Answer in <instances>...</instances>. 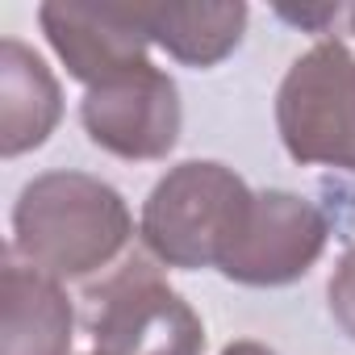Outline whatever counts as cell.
I'll use <instances>...</instances> for the list:
<instances>
[{
  "label": "cell",
  "mask_w": 355,
  "mask_h": 355,
  "mask_svg": "<svg viewBox=\"0 0 355 355\" xmlns=\"http://www.w3.org/2000/svg\"><path fill=\"white\" fill-rule=\"evenodd\" d=\"M276 130L297 163L355 171V55L326 38L309 46L276 92Z\"/></svg>",
  "instance_id": "3"
},
{
  "label": "cell",
  "mask_w": 355,
  "mask_h": 355,
  "mask_svg": "<svg viewBox=\"0 0 355 355\" xmlns=\"http://www.w3.org/2000/svg\"><path fill=\"white\" fill-rule=\"evenodd\" d=\"M326 297H330V313H334V322H338V326L351 334V343H355V251H347V255L338 259Z\"/></svg>",
  "instance_id": "11"
},
{
  "label": "cell",
  "mask_w": 355,
  "mask_h": 355,
  "mask_svg": "<svg viewBox=\"0 0 355 355\" xmlns=\"http://www.w3.org/2000/svg\"><path fill=\"white\" fill-rule=\"evenodd\" d=\"M351 26H355V9H351Z\"/></svg>",
  "instance_id": "13"
},
{
  "label": "cell",
  "mask_w": 355,
  "mask_h": 355,
  "mask_svg": "<svg viewBox=\"0 0 355 355\" xmlns=\"http://www.w3.org/2000/svg\"><path fill=\"white\" fill-rule=\"evenodd\" d=\"M130 239L134 218L113 184L88 171H46L17 197L9 251L63 284L109 268Z\"/></svg>",
  "instance_id": "1"
},
{
  "label": "cell",
  "mask_w": 355,
  "mask_h": 355,
  "mask_svg": "<svg viewBox=\"0 0 355 355\" xmlns=\"http://www.w3.org/2000/svg\"><path fill=\"white\" fill-rule=\"evenodd\" d=\"M80 121L88 138L117 159H167L184 125L180 88L155 63H142L101 88H88Z\"/></svg>",
  "instance_id": "5"
},
{
  "label": "cell",
  "mask_w": 355,
  "mask_h": 355,
  "mask_svg": "<svg viewBox=\"0 0 355 355\" xmlns=\"http://www.w3.org/2000/svg\"><path fill=\"white\" fill-rule=\"evenodd\" d=\"M63 117V92L51 67L17 38L0 42V155L17 159L42 146Z\"/></svg>",
  "instance_id": "10"
},
{
  "label": "cell",
  "mask_w": 355,
  "mask_h": 355,
  "mask_svg": "<svg viewBox=\"0 0 355 355\" xmlns=\"http://www.w3.org/2000/svg\"><path fill=\"white\" fill-rule=\"evenodd\" d=\"M42 34L84 88H101L146 59V34L130 21L125 0H101V5H80V0H51L38 9Z\"/></svg>",
  "instance_id": "7"
},
{
  "label": "cell",
  "mask_w": 355,
  "mask_h": 355,
  "mask_svg": "<svg viewBox=\"0 0 355 355\" xmlns=\"http://www.w3.org/2000/svg\"><path fill=\"white\" fill-rule=\"evenodd\" d=\"M222 355H276V351L263 347V343H255V338H239V343H230Z\"/></svg>",
  "instance_id": "12"
},
{
  "label": "cell",
  "mask_w": 355,
  "mask_h": 355,
  "mask_svg": "<svg viewBox=\"0 0 355 355\" xmlns=\"http://www.w3.org/2000/svg\"><path fill=\"white\" fill-rule=\"evenodd\" d=\"M197 309L142 259L92 293V355H201Z\"/></svg>",
  "instance_id": "4"
},
{
  "label": "cell",
  "mask_w": 355,
  "mask_h": 355,
  "mask_svg": "<svg viewBox=\"0 0 355 355\" xmlns=\"http://www.w3.org/2000/svg\"><path fill=\"white\" fill-rule=\"evenodd\" d=\"M130 21L146 34V42L163 46L171 59L189 67H214L239 51L247 34V5H171V0H134L125 5Z\"/></svg>",
  "instance_id": "9"
},
{
  "label": "cell",
  "mask_w": 355,
  "mask_h": 355,
  "mask_svg": "<svg viewBox=\"0 0 355 355\" xmlns=\"http://www.w3.org/2000/svg\"><path fill=\"white\" fill-rule=\"evenodd\" d=\"M76 313L59 280L5 255L0 272V355H71Z\"/></svg>",
  "instance_id": "8"
},
{
  "label": "cell",
  "mask_w": 355,
  "mask_h": 355,
  "mask_svg": "<svg viewBox=\"0 0 355 355\" xmlns=\"http://www.w3.org/2000/svg\"><path fill=\"white\" fill-rule=\"evenodd\" d=\"M326 239H330V226L313 201L284 189H268V193H255L243 234L218 272L251 288L293 284L322 259Z\"/></svg>",
  "instance_id": "6"
},
{
  "label": "cell",
  "mask_w": 355,
  "mask_h": 355,
  "mask_svg": "<svg viewBox=\"0 0 355 355\" xmlns=\"http://www.w3.org/2000/svg\"><path fill=\"white\" fill-rule=\"evenodd\" d=\"M255 193L222 163H175L142 205V243L167 268H222L243 234Z\"/></svg>",
  "instance_id": "2"
}]
</instances>
